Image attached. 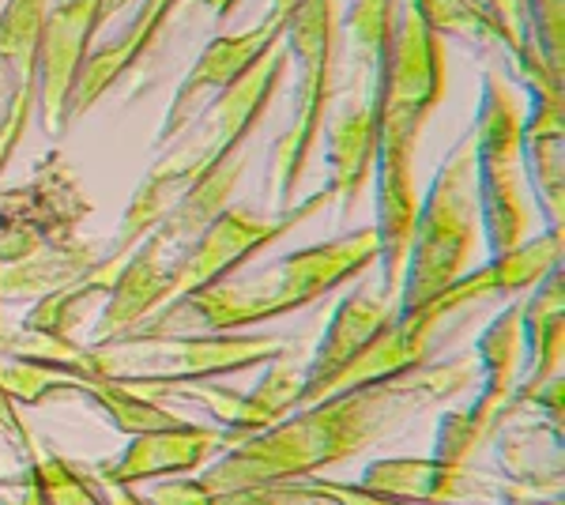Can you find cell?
<instances>
[{
	"mask_svg": "<svg viewBox=\"0 0 565 505\" xmlns=\"http://www.w3.org/2000/svg\"><path fill=\"white\" fill-rule=\"evenodd\" d=\"M148 505H215V494L200 483V475H170L154 480L148 494H140Z\"/></svg>",
	"mask_w": 565,
	"mask_h": 505,
	"instance_id": "8d00e7d4",
	"label": "cell"
},
{
	"mask_svg": "<svg viewBox=\"0 0 565 505\" xmlns=\"http://www.w3.org/2000/svg\"><path fill=\"white\" fill-rule=\"evenodd\" d=\"M45 245V238L34 231L26 219L20 215H4L0 211V269H12V264H23L26 256H34Z\"/></svg>",
	"mask_w": 565,
	"mask_h": 505,
	"instance_id": "d590c367",
	"label": "cell"
},
{
	"mask_svg": "<svg viewBox=\"0 0 565 505\" xmlns=\"http://www.w3.org/2000/svg\"><path fill=\"white\" fill-rule=\"evenodd\" d=\"M0 211L26 219L45 242H72L79 238V227L95 208H90L72 162L61 151H50L34 167L31 181L0 192Z\"/></svg>",
	"mask_w": 565,
	"mask_h": 505,
	"instance_id": "ac0fdd59",
	"label": "cell"
},
{
	"mask_svg": "<svg viewBox=\"0 0 565 505\" xmlns=\"http://www.w3.org/2000/svg\"><path fill=\"white\" fill-rule=\"evenodd\" d=\"M242 173H245V155L242 151L231 155V159H223V162H215L212 170H204L193 186L185 189V197L167 211V219H162L151 234L159 238L170 253L181 250V245H189L193 238L204 234V227L212 223L218 211L231 204Z\"/></svg>",
	"mask_w": 565,
	"mask_h": 505,
	"instance_id": "484cf974",
	"label": "cell"
},
{
	"mask_svg": "<svg viewBox=\"0 0 565 505\" xmlns=\"http://www.w3.org/2000/svg\"><path fill=\"white\" fill-rule=\"evenodd\" d=\"M324 162L332 204H340V219L348 223L354 208L362 204L377 162V106L373 95L343 91V103L332 122H324Z\"/></svg>",
	"mask_w": 565,
	"mask_h": 505,
	"instance_id": "e0dca14e",
	"label": "cell"
},
{
	"mask_svg": "<svg viewBox=\"0 0 565 505\" xmlns=\"http://www.w3.org/2000/svg\"><path fill=\"white\" fill-rule=\"evenodd\" d=\"M0 306H4V302H0Z\"/></svg>",
	"mask_w": 565,
	"mask_h": 505,
	"instance_id": "f6af8a7d",
	"label": "cell"
},
{
	"mask_svg": "<svg viewBox=\"0 0 565 505\" xmlns=\"http://www.w3.org/2000/svg\"><path fill=\"white\" fill-rule=\"evenodd\" d=\"M0 4H4V0H0Z\"/></svg>",
	"mask_w": 565,
	"mask_h": 505,
	"instance_id": "bcb514c9",
	"label": "cell"
},
{
	"mask_svg": "<svg viewBox=\"0 0 565 505\" xmlns=\"http://www.w3.org/2000/svg\"><path fill=\"white\" fill-rule=\"evenodd\" d=\"M445 95V42L437 39L412 0L392 8L385 69L373 87L377 106V162H373V231H377L381 295L396 302L418 215L415 148L423 125Z\"/></svg>",
	"mask_w": 565,
	"mask_h": 505,
	"instance_id": "7a4b0ae2",
	"label": "cell"
},
{
	"mask_svg": "<svg viewBox=\"0 0 565 505\" xmlns=\"http://www.w3.org/2000/svg\"><path fill=\"white\" fill-rule=\"evenodd\" d=\"M200 8H207V12L215 15V23H226L234 15V8L242 4V0H196Z\"/></svg>",
	"mask_w": 565,
	"mask_h": 505,
	"instance_id": "ab89813d",
	"label": "cell"
},
{
	"mask_svg": "<svg viewBox=\"0 0 565 505\" xmlns=\"http://www.w3.org/2000/svg\"><path fill=\"white\" fill-rule=\"evenodd\" d=\"M527 98L521 117V159L524 181L543 208L546 227H565V95L562 72L551 69L540 50H527L513 61Z\"/></svg>",
	"mask_w": 565,
	"mask_h": 505,
	"instance_id": "30bf717a",
	"label": "cell"
},
{
	"mask_svg": "<svg viewBox=\"0 0 565 505\" xmlns=\"http://www.w3.org/2000/svg\"><path fill=\"white\" fill-rule=\"evenodd\" d=\"M392 8L396 0H351L343 20H335V39H343L348 57V91L373 95L377 87L392 39Z\"/></svg>",
	"mask_w": 565,
	"mask_h": 505,
	"instance_id": "4316f807",
	"label": "cell"
},
{
	"mask_svg": "<svg viewBox=\"0 0 565 505\" xmlns=\"http://www.w3.org/2000/svg\"><path fill=\"white\" fill-rule=\"evenodd\" d=\"M282 31H287V23L264 15V20L257 27H249V31L215 34V39L204 45V53L193 61L189 76L178 84L174 98H170L167 117H162L159 136H154V148H167L181 128H185L200 109L212 103L218 91L231 87L234 80H238L242 72H249L268 50H276V45L282 42Z\"/></svg>",
	"mask_w": 565,
	"mask_h": 505,
	"instance_id": "7c38bea8",
	"label": "cell"
},
{
	"mask_svg": "<svg viewBox=\"0 0 565 505\" xmlns=\"http://www.w3.org/2000/svg\"><path fill=\"white\" fill-rule=\"evenodd\" d=\"M0 442L12 449L20 456V464H34L42 456V445H39V434L26 427L20 403L12 400V392L0 385Z\"/></svg>",
	"mask_w": 565,
	"mask_h": 505,
	"instance_id": "e575fe53",
	"label": "cell"
},
{
	"mask_svg": "<svg viewBox=\"0 0 565 505\" xmlns=\"http://www.w3.org/2000/svg\"><path fill=\"white\" fill-rule=\"evenodd\" d=\"M298 4H302V0H268V12H264V15H271V20L287 23L290 12H295Z\"/></svg>",
	"mask_w": 565,
	"mask_h": 505,
	"instance_id": "b9f144b4",
	"label": "cell"
},
{
	"mask_svg": "<svg viewBox=\"0 0 565 505\" xmlns=\"http://www.w3.org/2000/svg\"><path fill=\"white\" fill-rule=\"evenodd\" d=\"M290 339L257 333L215 336H117L109 344H79L65 366L76 381H117L154 400L174 397L196 381H218L242 370H264L290 351Z\"/></svg>",
	"mask_w": 565,
	"mask_h": 505,
	"instance_id": "5b68a950",
	"label": "cell"
},
{
	"mask_svg": "<svg viewBox=\"0 0 565 505\" xmlns=\"http://www.w3.org/2000/svg\"><path fill=\"white\" fill-rule=\"evenodd\" d=\"M50 0L0 4V173L20 151L39 109V53Z\"/></svg>",
	"mask_w": 565,
	"mask_h": 505,
	"instance_id": "8fae6325",
	"label": "cell"
},
{
	"mask_svg": "<svg viewBox=\"0 0 565 505\" xmlns=\"http://www.w3.org/2000/svg\"><path fill=\"white\" fill-rule=\"evenodd\" d=\"M521 91L494 69L482 72L471 144H476L479 223L482 234H487L490 256L516 250L532 238V211H527V181L521 159Z\"/></svg>",
	"mask_w": 565,
	"mask_h": 505,
	"instance_id": "ba28073f",
	"label": "cell"
},
{
	"mask_svg": "<svg viewBox=\"0 0 565 505\" xmlns=\"http://www.w3.org/2000/svg\"><path fill=\"white\" fill-rule=\"evenodd\" d=\"M98 0H53L45 8L42 53H39V117L50 136L65 133V109L84 72L87 53L95 50Z\"/></svg>",
	"mask_w": 565,
	"mask_h": 505,
	"instance_id": "4fadbf2b",
	"label": "cell"
},
{
	"mask_svg": "<svg viewBox=\"0 0 565 505\" xmlns=\"http://www.w3.org/2000/svg\"><path fill=\"white\" fill-rule=\"evenodd\" d=\"M167 264L170 250L154 234L143 238L129 253V261L117 272V283L103 298V314L90 328V344H109V339L132 333L151 314L167 306Z\"/></svg>",
	"mask_w": 565,
	"mask_h": 505,
	"instance_id": "44dd1931",
	"label": "cell"
},
{
	"mask_svg": "<svg viewBox=\"0 0 565 505\" xmlns=\"http://www.w3.org/2000/svg\"><path fill=\"white\" fill-rule=\"evenodd\" d=\"M498 434V467L505 475L498 498L505 505H562V430L521 422Z\"/></svg>",
	"mask_w": 565,
	"mask_h": 505,
	"instance_id": "d6986e66",
	"label": "cell"
},
{
	"mask_svg": "<svg viewBox=\"0 0 565 505\" xmlns=\"http://www.w3.org/2000/svg\"><path fill=\"white\" fill-rule=\"evenodd\" d=\"M125 261H117V256L103 253V261L95 264L90 272L79 275L76 283H68V287L61 291H50V295L34 298L31 314L23 317V333H34V336H53V339H72L79 325L87 320L90 306H95L98 298L109 295V287L117 283V272H121Z\"/></svg>",
	"mask_w": 565,
	"mask_h": 505,
	"instance_id": "83f0119b",
	"label": "cell"
},
{
	"mask_svg": "<svg viewBox=\"0 0 565 505\" xmlns=\"http://www.w3.org/2000/svg\"><path fill=\"white\" fill-rule=\"evenodd\" d=\"M313 486L317 494H324L332 505H415V502H399V498H388V494H377L362 483H343V480H328V475H313L306 480Z\"/></svg>",
	"mask_w": 565,
	"mask_h": 505,
	"instance_id": "74e56055",
	"label": "cell"
},
{
	"mask_svg": "<svg viewBox=\"0 0 565 505\" xmlns=\"http://www.w3.org/2000/svg\"><path fill=\"white\" fill-rule=\"evenodd\" d=\"M468 505H471V502H468Z\"/></svg>",
	"mask_w": 565,
	"mask_h": 505,
	"instance_id": "7dc6e473",
	"label": "cell"
},
{
	"mask_svg": "<svg viewBox=\"0 0 565 505\" xmlns=\"http://www.w3.org/2000/svg\"><path fill=\"white\" fill-rule=\"evenodd\" d=\"M362 486L415 505H468L476 494H490L471 467H445L434 456H381L362 472Z\"/></svg>",
	"mask_w": 565,
	"mask_h": 505,
	"instance_id": "603a6c76",
	"label": "cell"
},
{
	"mask_svg": "<svg viewBox=\"0 0 565 505\" xmlns=\"http://www.w3.org/2000/svg\"><path fill=\"white\" fill-rule=\"evenodd\" d=\"M392 317H396V302L385 298L381 291L354 287L348 298H340V306L328 317L321 339H317L313 355L302 362V397H298V408H309V403L324 400L328 392H332L335 374H340Z\"/></svg>",
	"mask_w": 565,
	"mask_h": 505,
	"instance_id": "2e32d148",
	"label": "cell"
},
{
	"mask_svg": "<svg viewBox=\"0 0 565 505\" xmlns=\"http://www.w3.org/2000/svg\"><path fill=\"white\" fill-rule=\"evenodd\" d=\"M287 72H290V57L279 42L249 72H242L231 87L218 91L212 103L200 109L167 148H159V159L143 173V181L136 186L114 238L106 242L109 256L129 261V253L167 219V211L185 197V189L193 186L200 173L245 148L253 128L268 114L271 98L279 95Z\"/></svg>",
	"mask_w": 565,
	"mask_h": 505,
	"instance_id": "277c9868",
	"label": "cell"
},
{
	"mask_svg": "<svg viewBox=\"0 0 565 505\" xmlns=\"http://www.w3.org/2000/svg\"><path fill=\"white\" fill-rule=\"evenodd\" d=\"M298 397H302V351L290 347L287 355L271 358L264 366L260 381L249 392H242L238 415L231 419V427H223V453L234 445H242L245 438L260 434V430L276 427L279 419H287L290 411H298Z\"/></svg>",
	"mask_w": 565,
	"mask_h": 505,
	"instance_id": "d4e9b609",
	"label": "cell"
},
{
	"mask_svg": "<svg viewBox=\"0 0 565 505\" xmlns=\"http://www.w3.org/2000/svg\"><path fill=\"white\" fill-rule=\"evenodd\" d=\"M479 192H476V144L463 133L437 167L430 189L418 200L412 250L399 280L396 314L423 306L471 272L479 253Z\"/></svg>",
	"mask_w": 565,
	"mask_h": 505,
	"instance_id": "52a82bcc",
	"label": "cell"
},
{
	"mask_svg": "<svg viewBox=\"0 0 565 505\" xmlns=\"http://www.w3.org/2000/svg\"><path fill=\"white\" fill-rule=\"evenodd\" d=\"M223 430L204 427V422H178L167 430H148L136 434L114 461H103L95 475L106 486H143L170 475H196L223 453Z\"/></svg>",
	"mask_w": 565,
	"mask_h": 505,
	"instance_id": "9a60e30c",
	"label": "cell"
},
{
	"mask_svg": "<svg viewBox=\"0 0 565 505\" xmlns=\"http://www.w3.org/2000/svg\"><path fill=\"white\" fill-rule=\"evenodd\" d=\"M174 8H178V0H140L132 23L125 27L114 42L95 45V50L87 53L84 72H79L76 87H72V98H68V109H65V128L76 125L84 114H90L98 98H103L125 72H132L136 64L148 57L154 50V42L162 39V31H167Z\"/></svg>",
	"mask_w": 565,
	"mask_h": 505,
	"instance_id": "ffe728a7",
	"label": "cell"
},
{
	"mask_svg": "<svg viewBox=\"0 0 565 505\" xmlns=\"http://www.w3.org/2000/svg\"><path fill=\"white\" fill-rule=\"evenodd\" d=\"M34 472H39V483L50 505H109L106 483L84 461H72V456L61 453H42L34 461Z\"/></svg>",
	"mask_w": 565,
	"mask_h": 505,
	"instance_id": "4dcf8cb0",
	"label": "cell"
},
{
	"mask_svg": "<svg viewBox=\"0 0 565 505\" xmlns=\"http://www.w3.org/2000/svg\"><path fill=\"white\" fill-rule=\"evenodd\" d=\"M471 381H476V351L430 358L399 378L332 392L309 408L290 411L276 427L218 453V461L200 467L196 475L212 494L253 483L313 480L328 467L348 464L381 445L430 403L460 397Z\"/></svg>",
	"mask_w": 565,
	"mask_h": 505,
	"instance_id": "6da1fadb",
	"label": "cell"
},
{
	"mask_svg": "<svg viewBox=\"0 0 565 505\" xmlns=\"http://www.w3.org/2000/svg\"><path fill=\"white\" fill-rule=\"evenodd\" d=\"M527 34L540 57L565 72V0H527Z\"/></svg>",
	"mask_w": 565,
	"mask_h": 505,
	"instance_id": "d6a6232c",
	"label": "cell"
},
{
	"mask_svg": "<svg viewBox=\"0 0 565 505\" xmlns=\"http://www.w3.org/2000/svg\"><path fill=\"white\" fill-rule=\"evenodd\" d=\"M282 50L295 64V98L290 122L276 136L264 170V204L268 215L298 204V189L324 133L328 106L335 95V0H302L282 31Z\"/></svg>",
	"mask_w": 565,
	"mask_h": 505,
	"instance_id": "8992f818",
	"label": "cell"
},
{
	"mask_svg": "<svg viewBox=\"0 0 565 505\" xmlns=\"http://www.w3.org/2000/svg\"><path fill=\"white\" fill-rule=\"evenodd\" d=\"M215 505H332V502L302 480V483H253V486H238V491H223L215 494Z\"/></svg>",
	"mask_w": 565,
	"mask_h": 505,
	"instance_id": "836d02e7",
	"label": "cell"
},
{
	"mask_svg": "<svg viewBox=\"0 0 565 505\" xmlns=\"http://www.w3.org/2000/svg\"><path fill=\"white\" fill-rule=\"evenodd\" d=\"M0 385L12 392V400L26 408H42V403L57 397H84V381L68 378L50 366L26 362V358H0Z\"/></svg>",
	"mask_w": 565,
	"mask_h": 505,
	"instance_id": "1f68e13d",
	"label": "cell"
},
{
	"mask_svg": "<svg viewBox=\"0 0 565 505\" xmlns=\"http://www.w3.org/2000/svg\"><path fill=\"white\" fill-rule=\"evenodd\" d=\"M132 0H98V27H106L117 12H125Z\"/></svg>",
	"mask_w": 565,
	"mask_h": 505,
	"instance_id": "7bdbcfd3",
	"label": "cell"
},
{
	"mask_svg": "<svg viewBox=\"0 0 565 505\" xmlns=\"http://www.w3.org/2000/svg\"><path fill=\"white\" fill-rule=\"evenodd\" d=\"M106 245L95 238H72V242H45L39 253L23 264L0 269V302H34L50 291L76 283L79 275L103 261Z\"/></svg>",
	"mask_w": 565,
	"mask_h": 505,
	"instance_id": "cb8c5ba5",
	"label": "cell"
},
{
	"mask_svg": "<svg viewBox=\"0 0 565 505\" xmlns=\"http://www.w3.org/2000/svg\"><path fill=\"white\" fill-rule=\"evenodd\" d=\"M84 397L95 403L121 434H132V438L148 434V430H167V427L185 422V415L170 411L162 400L148 397V392H136L129 385H117V381H90L84 385Z\"/></svg>",
	"mask_w": 565,
	"mask_h": 505,
	"instance_id": "f546056e",
	"label": "cell"
},
{
	"mask_svg": "<svg viewBox=\"0 0 565 505\" xmlns=\"http://www.w3.org/2000/svg\"><path fill=\"white\" fill-rule=\"evenodd\" d=\"M332 204V192L317 189L306 200H298L295 208L276 211V215H257L245 204H226L212 223L204 227V234L193 238L189 245H181L178 253H170L167 264V306L193 291H204L212 283H223L242 269H249V261L276 245L279 238L295 234L298 227L317 219Z\"/></svg>",
	"mask_w": 565,
	"mask_h": 505,
	"instance_id": "9c48e42d",
	"label": "cell"
},
{
	"mask_svg": "<svg viewBox=\"0 0 565 505\" xmlns=\"http://www.w3.org/2000/svg\"><path fill=\"white\" fill-rule=\"evenodd\" d=\"M377 231L359 227L351 234L328 238L306 250L282 253L253 272H238L223 283L170 302L132 336H215V333H253L264 320H276L313 306L332 291L348 287L362 272L377 264ZM129 336V333H125Z\"/></svg>",
	"mask_w": 565,
	"mask_h": 505,
	"instance_id": "3957f363",
	"label": "cell"
},
{
	"mask_svg": "<svg viewBox=\"0 0 565 505\" xmlns=\"http://www.w3.org/2000/svg\"><path fill=\"white\" fill-rule=\"evenodd\" d=\"M106 494H109V505H148L136 486H106Z\"/></svg>",
	"mask_w": 565,
	"mask_h": 505,
	"instance_id": "60d3db41",
	"label": "cell"
},
{
	"mask_svg": "<svg viewBox=\"0 0 565 505\" xmlns=\"http://www.w3.org/2000/svg\"><path fill=\"white\" fill-rule=\"evenodd\" d=\"M521 328H524V358L527 374L516 381L513 397L505 400L498 415V430H505L509 422L535 408L540 392L551 381L562 378L565 370V287H562V269L543 275L532 291L527 302H521Z\"/></svg>",
	"mask_w": 565,
	"mask_h": 505,
	"instance_id": "5bb4252c",
	"label": "cell"
},
{
	"mask_svg": "<svg viewBox=\"0 0 565 505\" xmlns=\"http://www.w3.org/2000/svg\"><path fill=\"white\" fill-rule=\"evenodd\" d=\"M490 4H494L498 23L505 27V34L516 45V53L509 57V64H513L516 57H524L527 50H535L532 34H527V0H490Z\"/></svg>",
	"mask_w": 565,
	"mask_h": 505,
	"instance_id": "f35d334b",
	"label": "cell"
},
{
	"mask_svg": "<svg viewBox=\"0 0 565 505\" xmlns=\"http://www.w3.org/2000/svg\"><path fill=\"white\" fill-rule=\"evenodd\" d=\"M471 4H479L482 12H490V15H494V4H490V0H471ZM494 20H498V15H494Z\"/></svg>",
	"mask_w": 565,
	"mask_h": 505,
	"instance_id": "ee69618b",
	"label": "cell"
},
{
	"mask_svg": "<svg viewBox=\"0 0 565 505\" xmlns=\"http://www.w3.org/2000/svg\"><path fill=\"white\" fill-rule=\"evenodd\" d=\"M476 362L482 366V392L471 408H463L468 427L487 445L498 438V415L505 400L513 397L524 366V328H521V302H509L501 314L482 328L476 339Z\"/></svg>",
	"mask_w": 565,
	"mask_h": 505,
	"instance_id": "7402d4cb",
	"label": "cell"
},
{
	"mask_svg": "<svg viewBox=\"0 0 565 505\" xmlns=\"http://www.w3.org/2000/svg\"><path fill=\"white\" fill-rule=\"evenodd\" d=\"M412 4L437 39H463L479 50H505V57L516 53L505 27L471 0H412Z\"/></svg>",
	"mask_w": 565,
	"mask_h": 505,
	"instance_id": "f1b7e54d",
	"label": "cell"
}]
</instances>
